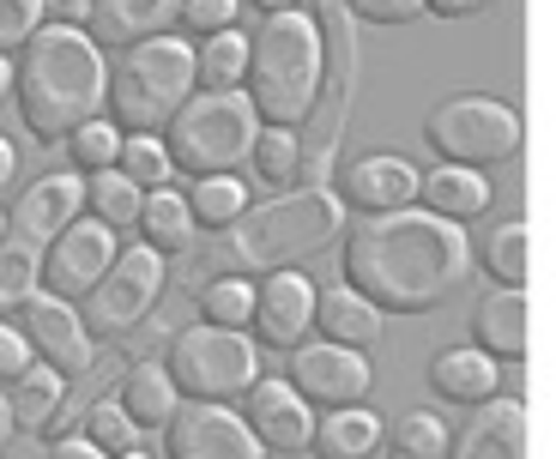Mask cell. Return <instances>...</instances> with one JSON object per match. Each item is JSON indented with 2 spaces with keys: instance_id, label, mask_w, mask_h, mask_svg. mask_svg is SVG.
Listing matches in <instances>:
<instances>
[{
  "instance_id": "cell-13",
  "label": "cell",
  "mask_w": 556,
  "mask_h": 459,
  "mask_svg": "<svg viewBox=\"0 0 556 459\" xmlns=\"http://www.w3.org/2000/svg\"><path fill=\"white\" fill-rule=\"evenodd\" d=\"M115 260V230H103L98 218H73L49 248H42V291L61 303H79L91 284L103 279V266Z\"/></svg>"
},
{
  "instance_id": "cell-4",
  "label": "cell",
  "mask_w": 556,
  "mask_h": 459,
  "mask_svg": "<svg viewBox=\"0 0 556 459\" xmlns=\"http://www.w3.org/2000/svg\"><path fill=\"white\" fill-rule=\"evenodd\" d=\"M320 25L291 7V13H266L261 30L249 37V73H242V98L254 103L261 127H303L320 98Z\"/></svg>"
},
{
  "instance_id": "cell-8",
  "label": "cell",
  "mask_w": 556,
  "mask_h": 459,
  "mask_svg": "<svg viewBox=\"0 0 556 459\" xmlns=\"http://www.w3.org/2000/svg\"><path fill=\"white\" fill-rule=\"evenodd\" d=\"M424 140H430L435 164L490 169L520 152V115L502 98H447L424 115Z\"/></svg>"
},
{
  "instance_id": "cell-22",
  "label": "cell",
  "mask_w": 556,
  "mask_h": 459,
  "mask_svg": "<svg viewBox=\"0 0 556 459\" xmlns=\"http://www.w3.org/2000/svg\"><path fill=\"white\" fill-rule=\"evenodd\" d=\"M490 169H466V164H435L430 176H417V206L435 212L447 224H466V218H484L490 212Z\"/></svg>"
},
{
  "instance_id": "cell-45",
  "label": "cell",
  "mask_w": 556,
  "mask_h": 459,
  "mask_svg": "<svg viewBox=\"0 0 556 459\" xmlns=\"http://www.w3.org/2000/svg\"><path fill=\"white\" fill-rule=\"evenodd\" d=\"M13 176H18V152L0 140V194H7V181H13Z\"/></svg>"
},
{
  "instance_id": "cell-41",
  "label": "cell",
  "mask_w": 556,
  "mask_h": 459,
  "mask_svg": "<svg viewBox=\"0 0 556 459\" xmlns=\"http://www.w3.org/2000/svg\"><path fill=\"white\" fill-rule=\"evenodd\" d=\"M363 25H412L424 13V0H345Z\"/></svg>"
},
{
  "instance_id": "cell-18",
  "label": "cell",
  "mask_w": 556,
  "mask_h": 459,
  "mask_svg": "<svg viewBox=\"0 0 556 459\" xmlns=\"http://www.w3.org/2000/svg\"><path fill=\"white\" fill-rule=\"evenodd\" d=\"M447 459H527V405L490 393L472 405V423L447 435Z\"/></svg>"
},
{
  "instance_id": "cell-11",
  "label": "cell",
  "mask_w": 556,
  "mask_h": 459,
  "mask_svg": "<svg viewBox=\"0 0 556 459\" xmlns=\"http://www.w3.org/2000/svg\"><path fill=\"white\" fill-rule=\"evenodd\" d=\"M164 447L169 459H266V447L254 442L237 405L212 399H181L176 418L164 423Z\"/></svg>"
},
{
  "instance_id": "cell-14",
  "label": "cell",
  "mask_w": 556,
  "mask_h": 459,
  "mask_svg": "<svg viewBox=\"0 0 556 459\" xmlns=\"http://www.w3.org/2000/svg\"><path fill=\"white\" fill-rule=\"evenodd\" d=\"M249 327H254V345H273V350H291L315 333V284L303 279V266L261 272Z\"/></svg>"
},
{
  "instance_id": "cell-48",
  "label": "cell",
  "mask_w": 556,
  "mask_h": 459,
  "mask_svg": "<svg viewBox=\"0 0 556 459\" xmlns=\"http://www.w3.org/2000/svg\"><path fill=\"white\" fill-rule=\"evenodd\" d=\"M13 442V411H7V393H0V447Z\"/></svg>"
},
{
  "instance_id": "cell-33",
  "label": "cell",
  "mask_w": 556,
  "mask_h": 459,
  "mask_svg": "<svg viewBox=\"0 0 556 459\" xmlns=\"http://www.w3.org/2000/svg\"><path fill=\"white\" fill-rule=\"evenodd\" d=\"M42 291V254L30 242L0 237V320H13Z\"/></svg>"
},
{
  "instance_id": "cell-44",
  "label": "cell",
  "mask_w": 556,
  "mask_h": 459,
  "mask_svg": "<svg viewBox=\"0 0 556 459\" xmlns=\"http://www.w3.org/2000/svg\"><path fill=\"white\" fill-rule=\"evenodd\" d=\"M490 0H424V13H435V18H472V13H484Z\"/></svg>"
},
{
  "instance_id": "cell-50",
  "label": "cell",
  "mask_w": 556,
  "mask_h": 459,
  "mask_svg": "<svg viewBox=\"0 0 556 459\" xmlns=\"http://www.w3.org/2000/svg\"><path fill=\"white\" fill-rule=\"evenodd\" d=\"M0 237H7V206H0Z\"/></svg>"
},
{
  "instance_id": "cell-24",
  "label": "cell",
  "mask_w": 556,
  "mask_h": 459,
  "mask_svg": "<svg viewBox=\"0 0 556 459\" xmlns=\"http://www.w3.org/2000/svg\"><path fill=\"white\" fill-rule=\"evenodd\" d=\"M308 447H315V459H369L381 447V418L369 405H333L315 418Z\"/></svg>"
},
{
  "instance_id": "cell-5",
  "label": "cell",
  "mask_w": 556,
  "mask_h": 459,
  "mask_svg": "<svg viewBox=\"0 0 556 459\" xmlns=\"http://www.w3.org/2000/svg\"><path fill=\"white\" fill-rule=\"evenodd\" d=\"M188 98H194V42L169 30L122 49L103 85V110L122 133H164Z\"/></svg>"
},
{
  "instance_id": "cell-34",
  "label": "cell",
  "mask_w": 556,
  "mask_h": 459,
  "mask_svg": "<svg viewBox=\"0 0 556 459\" xmlns=\"http://www.w3.org/2000/svg\"><path fill=\"white\" fill-rule=\"evenodd\" d=\"M249 164H254V176L261 181H278V188H291L296 176H303V133L296 127H261L254 133V152H249Z\"/></svg>"
},
{
  "instance_id": "cell-27",
  "label": "cell",
  "mask_w": 556,
  "mask_h": 459,
  "mask_svg": "<svg viewBox=\"0 0 556 459\" xmlns=\"http://www.w3.org/2000/svg\"><path fill=\"white\" fill-rule=\"evenodd\" d=\"M61 399H67V375H55L49 362H30L25 375L13 381V393H7V411H13V430L49 435V423H55Z\"/></svg>"
},
{
  "instance_id": "cell-3",
  "label": "cell",
  "mask_w": 556,
  "mask_h": 459,
  "mask_svg": "<svg viewBox=\"0 0 556 459\" xmlns=\"http://www.w3.org/2000/svg\"><path fill=\"white\" fill-rule=\"evenodd\" d=\"M345 230V206L333 188H291L278 200L242 206L237 218L212 242V266L237 272V279H261V272H285V266L315 260L320 248H333Z\"/></svg>"
},
{
  "instance_id": "cell-37",
  "label": "cell",
  "mask_w": 556,
  "mask_h": 459,
  "mask_svg": "<svg viewBox=\"0 0 556 459\" xmlns=\"http://www.w3.org/2000/svg\"><path fill=\"white\" fill-rule=\"evenodd\" d=\"M67 152H73V169H79V176L115 169V157H122V127H115L110 115H91L85 127L67 133Z\"/></svg>"
},
{
  "instance_id": "cell-15",
  "label": "cell",
  "mask_w": 556,
  "mask_h": 459,
  "mask_svg": "<svg viewBox=\"0 0 556 459\" xmlns=\"http://www.w3.org/2000/svg\"><path fill=\"white\" fill-rule=\"evenodd\" d=\"M79 212H85V176L79 169H49V176L30 181L25 194H18V206L7 212V237L30 242V248L42 254Z\"/></svg>"
},
{
  "instance_id": "cell-40",
  "label": "cell",
  "mask_w": 556,
  "mask_h": 459,
  "mask_svg": "<svg viewBox=\"0 0 556 459\" xmlns=\"http://www.w3.org/2000/svg\"><path fill=\"white\" fill-rule=\"evenodd\" d=\"M237 13H242V0H181V7H176V18L194 30V37L230 30V25H237Z\"/></svg>"
},
{
  "instance_id": "cell-35",
  "label": "cell",
  "mask_w": 556,
  "mask_h": 459,
  "mask_svg": "<svg viewBox=\"0 0 556 459\" xmlns=\"http://www.w3.org/2000/svg\"><path fill=\"white\" fill-rule=\"evenodd\" d=\"M115 169H122L134 188H146V194L176 181V164H169V152H164L157 133H122V157H115Z\"/></svg>"
},
{
  "instance_id": "cell-31",
  "label": "cell",
  "mask_w": 556,
  "mask_h": 459,
  "mask_svg": "<svg viewBox=\"0 0 556 459\" xmlns=\"http://www.w3.org/2000/svg\"><path fill=\"white\" fill-rule=\"evenodd\" d=\"M447 423L435 411H405V418L381 423V447L388 459H447Z\"/></svg>"
},
{
  "instance_id": "cell-29",
  "label": "cell",
  "mask_w": 556,
  "mask_h": 459,
  "mask_svg": "<svg viewBox=\"0 0 556 459\" xmlns=\"http://www.w3.org/2000/svg\"><path fill=\"white\" fill-rule=\"evenodd\" d=\"M139 200H146V188H134L122 169H98V176H85V218H98L103 230H134Z\"/></svg>"
},
{
  "instance_id": "cell-1",
  "label": "cell",
  "mask_w": 556,
  "mask_h": 459,
  "mask_svg": "<svg viewBox=\"0 0 556 459\" xmlns=\"http://www.w3.org/2000/svg\"><path fill=\"white\" fill-rule=\"evenodd\" d=\"M345 272L339 279L357 296L381 308V315H430L435 303L466 284L472 272V242L466 230L424 206H400L381 218L357 224L345 237Z\"/></svg>"
},
{
  "instance_id": "cell-9",
  "label": "cell",
  "mask_w": 556,
  "mask_h": 459,
  "mask_svg": "<svg viewBox=\"0 0 556 459\" xmlns=\"http://www.w3.org/2000/svg\"><path fill=\"white\" fill-rule=\"evenodd\" d=\"M164 279H169V266H164V254H157V248H146V242L115 248V260L103 266V279L73 303V308H79V320H85V333H91V339L134 333L139 320L157 308Z\"/></svg>"
},
{
  "instance_id": "cell-20",
  "label": "cell",
  "mask_w": 556,
  "mask_h": 459,
  "mask_svg": "<svg viewBox=\"0 0 556 459\" xmlns=\"http://www.w3.org/2000/svg\"><path fill=\"white\" fill-rule=\"evenodd\" d=\"M472 345L496 362H520L532 345V308L520 284H496L472 303Z\"/></svg>"
},
{
  "instance_id": "cell-7",
  "label": "cell",
  "mask_w": 556,
  "mask_h": 459,
  "mask_svg": "<svg viewBox=\"0 0 556 459\" xmlns=\"http://www.w3.org/2000/svg\"><path fill=\"white\" fill-rule=\"evenodd\" d=\"M164 369L176 381L181 399H212V405H237L242 393L261 381V345L237 327H181L164 350Z\"/></svg>"
},
{
  "instance_id": "cell-2",
  "label": "cell",
  "mask_w": 556,
  "mask_h": 459,
  "mask_svg": "<svg viewBox=\"0 0 556 459\" xmlns=\"http://www.w3.org/2000/svg\"><path fill=\"white\" fill-rule=\"evenodd\" d=\"M103 49L79 25H37L13 61V98L25 115V133L42 145L67 140L73 127L103 115Z\"/></svg>"
},
{
  "instance_id": "cell-36",
  "label": "cell",
  "mask_w": 556,
  "mask_h": 459,
  "mask_svg": "<svg viewBox=\"0 0 556 459\" xmlns=\"http://www.w3.org/2000/svg\"><path fill=\"white\" fill-rule=\"evenodd\" d=\"M200 315H206L212 327H237V333H249V315H254V279L218 272L212 284H200Z\"/></svg>"
},
{
  "instance_id": "cell-26",
  "label": "cell",
  "mask_w": 556,
  "mask_h": 459,
  "mask_svg": "<svg viewBox=\"0 0 556 459\" xmlns=\"http://www.w3.org/2000/svg\"><path fill=\"white\" fill-rule=\"evenodd\" d=\"M134 230H139V242H146V248H157V254L169 260V254H188V248H194V230H200V224L188 218V200H181L176 188H152V194L139 200Z\"/></svg>"
},
{
  "instance_id": "cell-12",
  "label": "cell",
  "mask_w": 556,
  "mask_h": 459,
  "mask_svg": "<svg viewBox=\"0 0 556 459\" xmlns=\"http://www.w3.org/2000/svg\"><path fill=\"white\" fill-rule=\"evenodd\" d=\"M18 333H25L30 357L49 362V369L67 375V381L85 375V369H91V350H98V339L85 333L79 308L61 303V296H49V291H37L25 308H18Z\"/></svg>"
},
{
  "instance_id": "cell-23",
  "label": "cell",
  "mask_w": 556,
  "mask_h": 459,
  "mask_svg": "<svg viewBox=\"0 0 556 459\" xmlns=\"http://www.w3.org/2000/svg\"><path fill=\"white\" fill-rule=\"evenodd\" d=\"M430 387L442 393L447 405H484L490 393L502 387V362L484 357L478 345L435 350V357H430Z\"/></svg>"
},
{
  "instance_id": "cell-21",
  "label": "cell",
  "mask_w": 556,
  "mask_h": 459,
  "mask_svg": "<svg viewBox=\"0 0 556 459\" xmlns=\"http://www.w3.org/2000/svg\"><path fill=\"white\" fill-rule=\"evenodd\" d=\"M315 333L333 339V345L369 350V345H381V333H388V315L339 279V284H327V291H315Z\"/></svg>"
},
{
  "instance_id": "cell-42",
  "label": "cell",
  "mask_w": 556,
  "mask_h": 459,
  "mask_svg": "<svg viewBox=\"0 0 556 459\" xmlns=\"http://www.w3.org/2000/svg\"><path fill=\"white\" fill-rule=\"evenodd\" d=\"M30 362H37V357H30L25 333H18L13 320H0V387H13V381L25 375Z\"/></svg>"
},
{
  "instance_id": "cell-30",
  "label": "cell",
  "mask_w": 556,
  "mask_h": 459,
  "mask_svg": "<svg viewBox=\"0 0 556 459\" xmlns=\"http://www.w3.org/2000/svg\"><path fill=\"white\" fill-rule=\"evenodd\" d=\"M478 260H484L490 279L527 284V272H532V230H527V218H508V224H496V230H484Z\"/></svg>"
},
{
  "instance_id": "cell-39",
  "label": "cell",
  "mask_w": 556,
  "mask_h": 459,
  "mask_svg": "<svg viewBox=\"0 0 556 459\" xmlns=\"http://www.w3.org/2000/svg\"><path fill=\"white\" fill-rule=\"evenodd\" d=\"M42 18H49V0H0V55H18Z\"/></svg>"
},
{
  "instance_id": "cell-16",
  "label": "cell",
  "mask_w": 556,
  "mask_h": 459,
  "mask_svg": "<svg viewBox=\"0 0 556 459\" xmlns=\"http://www.w3.org/2000/svg\"><path fill=\"white\" fill-rule=\"evenodd\" d=\"M242 423L254 430L261 447L296 459L308 447V430H315V405H308L285 375H261L249 393H242Z\"/></svg>"
},
{
  "instance_id": "cell-28",
  "label": "cell",
  "mask_w": 556,
  "mask_h": 459,
  "mask_svg": "<svg viewBox=\"0 0 556 459\" xmlns=\"http://www.w3.org/2000/svg\"><path fill=\"white\" fill-rule=\"evenodd\" d=\"M242 73H249V37L237 25L200 37L194 49V91H242Z\"/></svg>"
},
{
  "instance_id": "cell-46",
  "label": "cell",
  "mask_w": 556,
  "mask_h": 459,
  "mask_svg": "<svg viewBox=\"0 0 556 459\" xmlns=\"http://www.w3.org/2000/svg\"><path fill=\"white\" fill-rule=\"evenodd\" d=\"M13 98V55H0V103Z\"/></svg>"
},
{
  "instance_id": "cell-32",
  "label": "cell",
  "mask_w": 556,
  "mask_h": 459,
  "mask_svg": "<svg viewBox=\"0 0 556 459\" xmlns=\"http://www.w3.org/2000/svg\"><path fill=\"white\" fill-rule=\"evenodd\" d=\"M181 200H188V218H194L200 230H224V224L249 206V181L242 176H194Z\"/></svg>"
},
{
  "instance_id": "cell-19",
  "label": "cell",
  "mask_w": 556,
  "mask_h": 459,
  "mask_svg": "<svg viewBox=\"0 0 556 459\" xmlns=\"http://www.w3.org/2000/svg\"><path fill=\"white\" fill-rule=\"evenodd\" d=\"M176 7L181 0H85V37L98 49H134L146 37H164L176 25Z\"/></svg>"
},
{
  "instance_id": "cell-25",
  "label": "cell",
  "mask_w": 556,
  "mask_h": 459,
  "mask_svg": "<svg viewBox=\"0 0 556 459\" xmlns=\"http://www.w3.org/2000/svg\"><path fill=\"white\" fill-rule=\"evenodd\" d=\"M115 405H122V411L139 423V430H164V423L176 418L181 393H176V381H169L164 362H134V369L122 375V393H115Z\"/></svg>"
},
{
  "instance_id": "cell-10",
  "label": "cell",
  "mask_w": 556,
  "mask_h": 459,
  "mask_svg": "<svg viewBox=\"0 0 556 459\" xmlns=\"http://www.w3.org/2000/svg\"><path fill=\"white\" fill-rule=\"evenodd\" d=\"M285 357H291L285 381H291L308 405H320V411H333V405H363L369 387H376L369 357L351 350V345H333V339H303V345H291Z\"/></svg>"
},
{
  "instance_id": "cell-6",
  "label": "cell",
  "mask_w": 556,
  "mask_h": 459,
  "mask_svg": "<svg viewBox=\"0 0 556 459\" xmlns=\"http://www.w3.org/2000/svg\"><path fill=\"white\" fill-rule=\"evenodd\" d=\"M261 115L242 91H194L157 133L181 176H237L254 152Z\"/></svg>"
},
{
  "instance_id": "cell-47",
  "label": "cell",
  "mask_w": 556,
  "mask_h": 459,
  "mask_svg": "<svg viewBox=\"0 0 556 459\" xmlns=\"http://www.w3.org/2000/svg\"><path fill=\"white\" fill-rule=\"evenodd\" d=\"M249 7H261V13H291V7H303V0H249Z\"/></svg>"
},
{
  "instance_id": "cell-49",
  "label": "cell",
  "mask_w": 556,
  "mask_h": 459,
  "mask_svg": "<svg viewBox=\"0 0 556 459\" xmlns=\"http://www.w3.org/2000/svg\"><path fill=\"white\" fill-rule=\"evenodd\" d=\"M115 459H152V454H146V447H134V454H115Z\"/></svg>"
},
{
  "instance_id": "cell-51",
  "label": "cell",
  "mask_w": 556,
  "mask_h": 459,
  "mask_svg": "<svg viewBox=\"0 0 556 459\" xmlns=\"http://www.w3.org/2000/svg\"><path fill=\"white\" fill-rule=\"evenodd\" d=\"M67 7H85V0H67Z\"/></svg>"
},
{
  "instance_id": "cell-43",
  "label": "cell",
  "mask_w": 556,
  "mask_h": 459,
  "mask_svg": "<svg viewBox=\"0 0 556 459\" xmlns=\"http://www.w3.org/2000/svg\"><path fill=\"white\" fill-rule=\"evenodd\" d=\"M49 459H110V454L79 430V435H49Z\"/></svg>"
},
{
  "instance_id": "cell-17",
  "label": "cell",
  "mask_w": 556,
  "mask_h": 459,
  "mask_svg": "<svg viewBox=\"0 0 556 459\" xmlns=\"http://www.w3.org/2000/svg\"><path fill=\"white\" fill-rule=\"evenodd\" d=\"M417 176H424V169H412L400 152H369V157H357V164L339 176V206L369 212V218L400 212V206H417Z\"/></svg>"
},
{
  "instance_id": "cell-38",
  "label": "cell",
  "mask_w": 556,
  "mask_h": 459,
  "mask_svg": "<svg viewBox=\"0 0 556 459\" xmlns=\"http://www.w3.org/2000/svg\"><path fill=\"white\" fill-rule=\"evenodd\" d=\"M85 435H91V442H98L110 459H115V454H134V447H146V430H139V423L127 418L115 399H98L91 411H85Z\"/></svg>"
}]
</instances>
